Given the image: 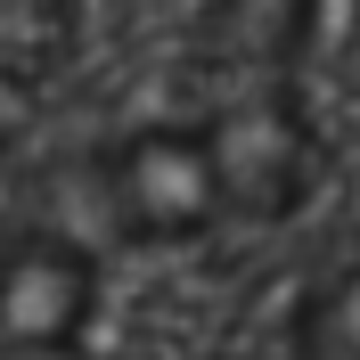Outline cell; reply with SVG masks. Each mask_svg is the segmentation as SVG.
<instances>
[{
    "label": "cell",
    "instance_id": "cell-1",
    "mask_svg": "<svg viewBox=\"0 0 360 360\" xmlns=\"http://www.w3.org/2000/svg\"><path fill=\"white\" fill-rule=\"evenodd\" d=\"M213 156L205 139H148V148H123L115 164V197L131 213V229H197L213 213Z\"/></svg>",
    "mask_w": 360,
    "mask_h": 360
},
{
    "label": "cell",
    "instance_id": "cell-2",
    "mask_svg": "<svg viewBox=\"0 0 360 360\" xmlns=\"http://www.w3.org/2000/svg\"><path fill=\"white\" fill-rule=\"evenodd\" d=\"M82 254L66 246H17L0 254V328L8 336H66L74 319H82Z\"/></svg>",
    "mask_w": 360,
    "mask_h": 360
}]
</instances>
